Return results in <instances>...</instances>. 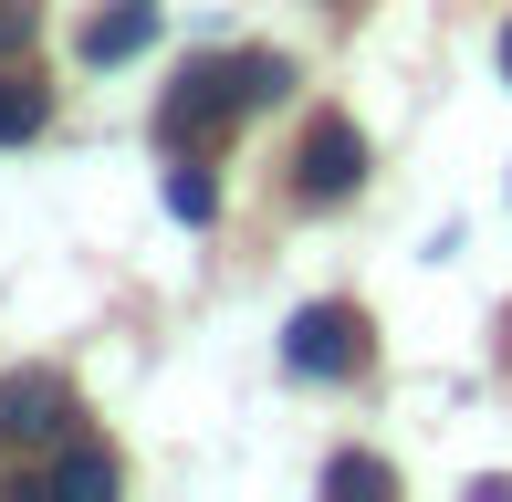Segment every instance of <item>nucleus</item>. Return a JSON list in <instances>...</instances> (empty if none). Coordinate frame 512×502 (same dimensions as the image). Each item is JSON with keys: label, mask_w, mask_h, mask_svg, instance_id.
I'll return each mask as SVG.
<instances>
[{"label": "nucleus", "mask_w": 512, "mask_h": 502, "mask_svg": "<svg viewBox=\"0 0 512 502\" xmlns=\"http://www.w3.org/2000/svg\"><path fill=\"white\" fill-rule=\"evenodd\" d=\"M241 105H251V95H241V53H230V63H220V53H199L189 74L157 95V147H168V157H199L209 136L241 116Z\"/></svg>", "instance_id": "nucleus-1"}, {"label": "nucleus", "mask_w": 512, "mask_h": 502, "mask_svg": "<svg viewBox=\"0 0 512 502\" xmlns=\"http://www.w3.org/2000/svg\"><path fill=\"white\" fill-rule=\"evenodd\" d=\"M0 440H11V450L74 440V387H63L53 367H11V377H0Z\"/></svg>", "instance_id": "nucleus-2"}, {"label": "nucleus", "mask_w": 512, "mask_h": 502, "mask_svg": "<svg viewBox=\"0 0 512 502\" xmlns=\"http://www.w3.org/2000/svg\"><path fill=\"white\" fill-rule=\"evenodd\" d=\"M283 356H293V377H356L366 367V314L356 304H304L283 325Z\"/></svg>", "instance_id": "nucleus-3"}, {"label": "nucleus", "mask_w": 512, "mask_h": 502, "mask_svg": "<svg viewBox=\"0 0 512 502\" xmlns=\"http://www.w3.org/2000/svg\"><path fill=\"white\" fill-rule=\"evenodd\" d=\"M356 178H366V136L345 116H314L304 147H293V189H304L314 210H335V199H356Z\"/></svg>", "instance_id": "nucleus-4"}, {"label": "nucleus", "mask_w": 512, "mask_h": 502, "mask_svg": "<svg viewBox=\"0 0 512 502\" xmlns=\"http://www.w3.org/2000/svg\"><path fill=\"white\" fill-rule=\"evenodd\" d=\"M157 42V0H105L95 21H84V63H126Z\"/></svg>", "instance_id": "nucleus-5"}, {"label": "nucleus", "mask_w": 512, "mask_h": 502, "mask_svg": "<svg viewBox=\"0 0 512 502\" xmlns=\"http://www.w3.org/2000/svg\"><path fill=\"white\" fill-rule=\"evenodd\" d=\"M42 116H53V84L21 74V63H0V147H32Z\"/></svg>", "instance_id": "nucleus-6"}, {"label": "nucleus", "mask_w": 512, "mask_h": 502, "mask_svg": "<svg viewBox=\"0 0 512 502\" xmlns=\"http://www.w3.org/2000/svg\"><path fill=\"white\" fill-rule=\"evenodd\" d=\"M115 482H126V471H115V450H53V471H42V492H74V502H105Z\"/></svg>", "instance_id": "nucleus-7"}, {"label": "nucleus", "mask_w": 512, "mask_h": 502, "mask_svg": "<svg viewBox=\"0 0 512 502\" xmlns=\"http://www.w3.org/2000/svg\"><path fill=\"white\" fill-rule=\"evenodd\" d=\"M324 492H345V502H356V492H366V502H387V492H398V471H387V461H366V450H345V461L324 471Z\"/></svg>", "instance_id": "nucleus-8"}, {"label": "nucleus", "mask_w": 512, "mask_h": 502, "mask_svg": "<svg viewBox=\"0 0 512 502\" xmlns=\"http://www.w3.org/2000/svg\"><path fill=\"white\" fill-rule=\"evenodd\" d=\"M168 210H178V220H209V210H220V178H209L199 157H178V168H168Z\"/></svg>", "instance_id": "nucleus-9"}, {"label": "nucleus", "mask_w": 512, "mask_h": 502, "mask_svg": "<svg viewBox=\"0 0 512 502\" xmlns=\"http://www.w3.org/2000/svg\"><path fill=\"white\" fill-rule=\"evenodd\" d=\"M32 32H42V11H32V0H0V63H11V53H32Z\"/></svg>", "instance_id": "nucleus-10"}, {"label": "nucleus", "mask_w": 512, "mask_h": 502, "mask_svg": "<svg viewBox=\"0 0 512 502\" xmlns=\"http://www.w3.org/2000/svg\"><path fill=\"white\" fill-rule=\"evenodd\" d=\"M502 74H512V21H502Z\"/></svg>", "instance_id": "nucleus-11"}]
</instances>
